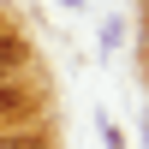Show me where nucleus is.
<instances>
[{
	"label": "nucleus",
	"instance_id": "obj_1",
	"mask_svg": "<svg viewBox=\"0 0 149 149\" xmlns=\"http://www.w3.org/2000/svg\"><path fill=\"white\" fill-rule=\"evenodd\" d=\"M24 107H30V95H24V84H12V78H0V119H18Z\"/></svg>",
	"mask_w": 149,
	"mask_h": 149
},
{
	"label": "nucleus",
	"instance_id": "obj_2",
	"mask_svg": "<svg viewBox=\"0 0 149 149\" xmlns=\"http://www.w3.org/2000/svg\"><path fill=\"white\" fill-rule=\"evenodd\" d=\"M18 66H24V42L18 36H0V78H12Z\"/></svg>",
	"mask_w": 149,
	"mask_h": 149
},
{
	"label": "nucleus",
	"instance_id": "obj_3",
	"mask_svg": "<svg viewBox=\"0 0 149 149\" xmlns=\"http://www.w3.org/2000/svg\"><path fill=\"white\" fill-rule=\"evenodd\" d=\"M102 143L107 149H125V131H119V125H102Z\"/></svg>",
	"mask_w": 149,
	"mask_h": 149
}]
</instances>
